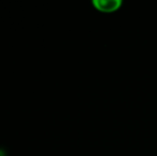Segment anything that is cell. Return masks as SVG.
<instances>
[{
	"label": "cell",
	"mask_w": 157,
	"mask_h": 156,
	"mask_svg": "<svg viewBox=\"0 0 157 156\" xmlns=\"http://www.w3.org/2000/svg\"><path fill=\"white\" fill-rule=\"evenodd\" d=\"M123 2L121 0H94L93 6L97 11L103 13H112L121 8Z\"/></svg>",
	"instance_id": "6da1fadb"
}]
</instances>
